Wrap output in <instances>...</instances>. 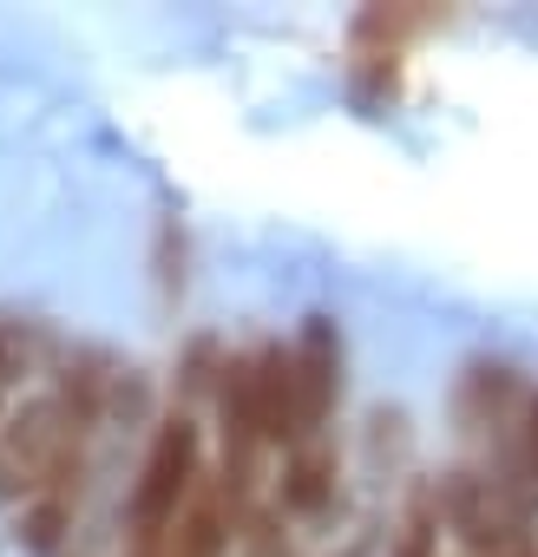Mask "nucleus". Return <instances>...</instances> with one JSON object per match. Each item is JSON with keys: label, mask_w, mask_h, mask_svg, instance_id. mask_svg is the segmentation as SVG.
I'll return each instance as SVG.
<instances>
[{"label": "nucleus", "mask_w": 538, "mask_h": 557, "mask_svg": "<svg viewBox=\"0 0 538 557\" xmlns=\"http://www.w3.org/2000/svg\"><path fill=\"white\" fill-rule=\"evenodd\" d=\"M119 407H138V374L99 348H80L47 368V381L0 426V511L34 557L73 537Z\"/></svg>", "instance_id": "nucleus-1"}, {"label": "nucleus", "mask_w": 538, "mask_h": 557, "mask_svg": "<svg viewBox=\"0 0 538 557\" xmlns=\"http://www.w3.org/2000/svg\"><path fill=\"white\" fill-rule=\"evenodd\" d=\"M204 433L197 420L171 413L158 420L145 459H138V479H132V498H125V557H164L178 518L191 511L197 485H204Z\"/></svg>", "instance_id": "nucleus-2"}, {"label": "nucleus", "mask_w": 538, "mask_h": 557, "mask_svg": "<svg viewBox=\"0 0 538 557\" xmlns=\"http://www.w3.org/2000/svg\"><path fill=\"white\" fill-rule=\"evenodd\" d=\"M290 374H296V440L290 446L329 440V420L342 400V329L329 315L303 322V335L290 342Z\"/></svg>", "instance_id": "nucleus-3"}, {"label": "nucleus", "mask_w": 538, "mask_h": 557, "mask_svg": "<svg viewBox=\"0 0 538 557\" xmlns=\"http://www.w3.org/2000/svg\"><path fill=\"white\" fill-rule=\"evenodd\" d=\"M47 355H53L47 322H34V315H0V426H8V413L40 387Z\"/></svg>", "instance_id": "nucleus-4"}, {"label": "nucleus", "mask_w": 538, "mask_h": 557, "mask_svg": "<svg viewBox=\"0 0 538 557\" xmlns=\"http://www.w3.org/2000/svg\"><path fill=\"white\" fill-rule=\"evenodd\" d=\"M283 505L296 518H316V511L335 505V440L290 446V459H283Z\"/></svg>", "instance_id": "nucleus-5"}, {"label": "nucleus", "mask_w": 538, "mask_h": 557, "mask_svg": "<svg viewBox=\"0 0 538 557\" xmlns=\"http://www.w3.org/2000/svg\"><path fill=\"white\" fill-rule=\"evenodd\" d=\"M230 531H236V518H230V505H223L217 479H204V485H197V498H191V511L178 518V531H171L164 557H223V550H230Z\"/></svg>", "instance_id": "nucleus-6"}, {"label": "nucleus", "mask_w": 538, "mask_h": 557, "mask_svg": "<svg viewBox=\"0 0 538 557\" xmlns=\"http://www.w3.org/2000/svg\"><path fill=\"white\" fill-rule=\"evenodd\" d=\"M518 453H525V472H538V387L525 394V420H518Z\"/></svg>", "instance_id": "nucleus-7"}]
</instances>
